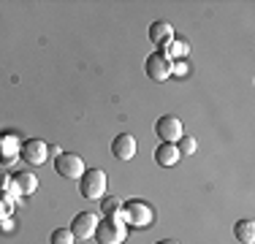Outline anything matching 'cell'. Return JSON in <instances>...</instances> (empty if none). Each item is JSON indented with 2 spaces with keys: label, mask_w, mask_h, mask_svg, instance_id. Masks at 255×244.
I'll list each match as a JSON object with an SVG mask.
<instances>
[{
  "label": "cell",
  "mask_w": 255,
  "mask_h": 244,
  "mask_svg": "<svg viewBox=\"0 0 255 244\" xmlns=\"http://www.w3.org/2000/svg\"><path fill=\"white\" fill-rule=\"evenodd\" d=\"M128 236V225L123 217H103L95 225V239L98 244H123Z\"/></svg>",
  "instance_id": "1"
},
{
  "label": "cell",
  "mask_w": 255,
  "mask_h": 244,
  "mask_svg": "<svg viewBox=\"0 0 255 244\" xmlns=\"http://www.w3.org/2000/svg\"><path fill=\"white\" fill-rule=\"evenodd\" d=\"M79 193L87 201H101L106 195V174L101 168H87L79 179Z\"/></svg>",
  "instance_id": "2"
},
{
  "label": "cell",
  "mask_w": 255,
  "mask_h": 244,
  "mask_svg": "<svg viewBox=\"0 0 255 244\" xmlns=\"http://www.w3.org/2000/svg\"><path fill=\"white\" fill-rule=\"evenodd\" d=\"M123 220H125V225H133V228H147V225H152L155 212H152V206L144 204V201H125L123 204Z\"/></svg>",
  "instance_id": "3"
},
{
  "label": "cell",
  "mask_w": 255,
  "mask_h": 244,
  "mask_svg": "<svg viewBox=\"0 0 255 244\" xmlns=\"http://www.w3.org/2000/svg\"><path fill=\"white\" fill-rule=\"evenodd\" d=\"M54 171L60 176H65V179H82V174L87 168H84V160L76 152H60L57 160H54Z\"/></svg>",
  "instance_id": "4"
},
{
  "label": "cell",
  "mask_w": 255,
  "mask_h": 244,
  "mask_svg": "<svg viewBox=\"0 0 255 244\" xmlns=\"http://www.w3.org/2000/svg\"><path fill=\"white\" fill-rule=\"evenodd\" d=\"M155 133L160 136V141H168V144H177L185 133H182V122L174 117V114H163L155 125Z\"/></svg>",
  "instance_id": "5"
},
{
  "label": "cell",
  "mask_w": 255,
  "mask_h": 244,
  "mask_svg": "<svg viewBox=\"0 0 255 244\" xmlns=\"http://www.w3.org/2000/svg\"><path fill=\"white\" fill-rule=\"evenodd\" d=\"M95 225H98V217L93 212H79L71 223V234L76 242H87L90 236H95Z\"/></svg>",
  "instance_id": "6"
},
{
  "label": "cell",
  "mask_w": 255,
  "mask_h": 244,
  "mask_svg": "<svg viewBox=\"0 0 255 244\" xmlns=\"http://www.w3.org/2000/svg\"><path fill=\"white\" fill-rule=\"evenodd\" d=\"M144 68H147V76L152 79V82H166L168 76H171V63L166 60V54L163 52H152L147 57V63H144Z\"/></svg>",
  "instance_id": "7"
},
{
  "label": "cell",
  "mask_w": 255,
  "mask_h": 244,
  "mask_svg": "<svg viewBox=\"0 0 255 244\" xmlns=\"http://www.w3.org/2000/svg\"><path fill=\"white\" fill-rule=\"evenodd\" d=\"M19 155H22V160L30 163V166H44L46 155H49V146L41 141V138H27V141L22 144Z\"/></svg>",
  "instance_id": "8"
},
{
  "label": "cell",
  "mask_w": 255,
  "mask_h": 244,
  "mask_svg": "<svg viewBox=\"0 0 255 244\" xmlns=\"http://www.w3.org/2000/svg\"><path fill=\"white\" fill-rule=\"evenodd\" d=\"M112 155L117 157V160H130V157L136 155V138H133L130 133H120L112 141Z\"/></svg>",
  "instance_id": "9"
},
{
  "label": "cell",
  "mask_w": 255,
  "mask_h": 244,
  "mask_svg": "<svg viewBox=\"0 0 255 244\" xmlns=\"http://www.w3.org/2000/svg\"><path fill=\"white\" fill-rule=\"evenodd\" d=\"M179 157H182V155H179L177 144H168V141H160V144H157V149H155V160H157V166H163V168L177 166Z\"/></svg>",
  "instance_id": "10"
},
{
  "label": "cell",
  "mask_w": 255,
  "mask_h": 244,
  "mask_svg": "<svg viewBox=\"0 0 255 244\" xmlns=\"http://www.w3.org/2000/svg\"><path fill=\"white\" fill-rule=\"evenodd\" d=\"M149 41H152L155 46L166 49V44L174 41V27L168 22H152V27H149Z\"/></svg>",
  "instance_id": "11"
},
{
  "label": "cell",
  "mask_w": 255,
  "mask_h": 244,
  "mask_svg": "<svg viewBox=\"0 0 255 244\" xmlns=\"http://www.w3.org/2000/svg\"><path fill=\"white\" fill-rule=\"evenodd\" d=\"M11 179H14V187L19 195H33L38 190V176H35L33 171H19V174H14Z\"/></svg>",
  "instance_id": "12"
},
{
  "label": "cell",
  "mask_w": 255,
  "mask_h": 244,
  "mask_svg": "<svg viewBox=\"0 0 255 244\" xmlns=\"http://www.w3.org/2000/svg\"><path fill=\"white\" fill-rule=\"evenodd\" d=\"M19 149H22V144L16 136H0V160L3 163H14Z\"/></svg>",
  "instance_id": "13"
},
{
  "label": "cell",
  "mask_w": 255,
  "mask_h": 244,
  "mask_svg": "<svg viewBox=\"0 0 255 244\" xmlns=\"http://www.w3.org/2000/svg\"><path fill=\"white\" fill-rule=\"evenodd\" d=\"M234 236L242 244H253L255 242V225H253V220H239V223L234 225Z\"/></svg>",
  "instance_id": "14"
},
{
  "label": "cell",
  "mask_w": 255,
  "mask_h": 244,
  "mask_svg": "<svg viewBox=\"0 0 255 244\" xmlns=\"http://www.w3.org/2000/svg\"><path fill=\"white\" fill-rule=\"evenodd\" d=\"M187 52H190V44L187 41H182V38H174L171 44H166V60L171 63V60H182V57H187Z\"/></svg>",
  "instance_id": "15"
},
{
  "label": "cell",
  "mask_w": 255,
  "mask_h": 244,
  "mask_svg": "<svg viewBox=\"0 0 255 244\" xmlns=\"http://www.w3.org/2000/svg\"><path fill=\"white\" fill-rule=\"evenodd\" d=\"M101 209L106 217H123V201L117 195H109V198H101Z\"/></svg>",
  "instance_id": "16"
},
{
  "label": "cell",
  "mask_w": 255,
  "mask_h": 244,
  "mask_svg": "<svg viewBox=\"0 0 255 244\" xmlns=\"http://www.w3.org/2000/svg\"><path fill=\"white\" fill-rule=\"evenodd\" d=\"M177 149H179V155L185 157V155H196V149H198V141L193 136H182L179 141H177Z\"/></svg>",
  "instance_id": "17"
},
{
  "label": "cell",
  "mask_w": 255,
  "mask_h": 244,
  "mask_svg": "<svg viewBox=\"0 0 255 244\" xmlns=\"http://www.w3.org/2000/svg\"><path fill=\"white\" fill-rule=\"evenodd\" d=\"M74 234H71V228H57L52 234V244H74Z\"/></svg>",
  "instance_id": "18"
},
{
  "label": "cell",
  "mask_w": 255,
  "mask_h": 244,
  "mask_svg": "<svg viewBox=\"0 0 255 244\" xmlns=\"http://www.w3.org/2000/svg\"><path fill=\"white\" fill-rule=\"evenodd\" d=\"M0 190H5V193H11V195H19V193H16V187H14V179H11L5 171H0Z\"/></svg>",
  "instance_id": "19"
},
{
  "label": "cell",
  "mask_w": 255,
  "mask_h": 244,
  "mask_svg": "<svg viewBox=\"0 0 255 244\" xmlns=\"http://www.w3.org/2000/svg\"><path fill=\"white\" fill-rule=\"evenodd\" d=\"M171 73H177V76H185V73H187V65H185V63L171 65Z\"/></svg>",
  "instance_id": "20"
},
{
  "label": "cell",
  "mask_w": 255,
  "mask_h": 244,
  "mask_svg": "<svg viewBox=\"0 0 255 244\" xmlns=\"http://www.w3.org/2000/svg\"><path fill=\"white\" fill-rule=\"evenodd\" d=\"M157 244H179V242H177V239H160Z\"/></svg>",
  "instance_id": "21"
}]
</instances>
